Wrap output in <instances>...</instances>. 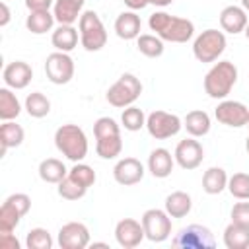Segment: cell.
Masks as SVG:
<instances>
[{"label":"cell","mask_w":249,"mask_h":249,"mask_svg":"<svg viewBox=\"0 0 249 249\" xmlns=\"http://www.w3.org/2000/svg\"><path fill=\"white\" fill-rule=\"evenodd\" d=\"M148 25L160 39L169 43H187L195 35V23L191 19L171 16L167 12H154L148 19Z\"/></svg>","instance_id":"obj_1"},{"label":"cell","mask_w":249,"mask_h":249,"mask_svg":"<svg viewBox=\"0 0 249 249\" xmlns=\"http://www.w3.org/2000/svg\"><path fill=\"white\" fill-rule=\"evenodd\" d=\"M54 146L64 158H68L74 163L82 161L88 156V136H86L84 128H80L78 124H72V123L56 128Z\"/></svg>","instance_id":"obj_2"},{"label":"cell","mask_w":249,"mask_h":249,"mask_svg":"<svg viewBox=\"0 0 249 249\" xmlns=\"http://www.w3.org/2000/svg\"><path fill=\"white\" fill-rule=\"evenodd\" d=\"M237 82V68L230 60L216 62L204 76V91L212 99H226Z\"/></svg>","instance_id":"obj_3"},{"label":"cell","mask_w":249,"mask_h":249,"mask_svg":"<svg viewBox=\"0 0 249 249\" xmlns=\"http://www.w3.org/2000/svg\"><path fill=\"white\" fill-rule=\"evenodd\" d=\"M78 29H80V43L88 53H97L107 45L105 25L93 10L82 12L78 19Z\"/></svg>","instance_id":"obj_4"},{"label":"cell","mask_w":249,"mask_h":249,"mask_svg":"<svg viewBox=\"0 0 249 249\" xmlns=\"http://www.w3.org/2000/svg\"><path fill=\"white\" fill-rule=\"evenodd\" d=\"M142 93V84L140 80L130 74V72H124L105 93L109 105L117 107V109H124V107H130Z\"/></svg>","instance_id":"obj_5"},{"label":"cell","mask_w":249,"mask_h":249,"mask_svg":"<svg viewBox=\"0 0 249 249\" xmlns=\"http://www.w3.org/2000/svg\"><path fill=\"white\" fill-rule=\"evenodd\" d=\"M226 35L218 29H204L193 43V54L198 62H216L226 51Z\"/></svg>","instance_id":"obj_6"},{"label":"cell","mask_w":249,"mask_h":249,"mask_svg":"<svg viewBox=\"0 0 249 249\" xmlns=\"http://www.w3.org/2000/svg\"><path fill=\"white\" fill-rule=\"evenodd\" d=\"M31 198L25 193L10 195L0 206V231H14L21 218L29 212Z\"/></svg>","instance_id":"obj_7"},{"label":"cell","mask_w":249,"mask_h":249,"mask_svg":"<svg viewBox=\"0 0 249 249\" xmlns=\"http://www.w3.org/2000/svg\"><path fill=\"white\" fill-rule=\"evenodd\" d=\"M171 245L177 249H214L216 239L206 226L191 224L173 237Z\"/></svg>","instance_id":"obj_8"},{"label":"cell","mask_w":249,"mask_h":249,"mask_svg":"<svg viewBox=\"0 0 249 249\" xmlns=\"http://www.w3.org/2000/svg\"><path fill=\"white\" fill-rule=\"evenodd\" d=\"M146 128L150 132L152 138L156 140H167L175 134H179V130L183 128V121L167 111L156 109L146 117Z\"/></svg>","instance_id":"obj_9"},{"label":"cell","mask_w":249,"mask_h":249,"mask_svg":"<svg viewBox=\"0 0 249 249\" xmlns=\"http://www.w3.org/2000/svg\"><path fill=\"white\" fill-rule=\"evenodd\" d=\"M140 222H142L146 239H150L154 243H161L171 235V216L165 210L148 208L142 214Z\"/></svg>","instance_id":"obj_10"},{"label":"cell","mask_w":249,"mask_h":249,"mask_svg":"<svg viewBox=\"0 0 249 249\" xmlns=\"http://www.w3.org/2000/svg\"><path fill=\"white\" fill-rule=\"evenodd\" d=\"M74 60L68 53L54 51L47 56L45 60V74L51 84L54 86H64L74 78Z\"/></svg>","instance_id":"obj_11"},{"label":"cell","mask_w":249,"mask_h":249,"mask_svg":"<svg viewBox=\"0 0 249 249\" xmlns=\"http://www.w3.org/2000/svg\"><path fill=\"white\" fill-rule=\"evenodd\" d=\"M214 117L218 123H222L226 126L239 128V126H245L249 123V107L243 105L241 101L222 99L218 103V107L214 109Z\"/></svg>","instance_id":"obj_12"},{"label":"cell","mask_w":249,"mask_h":249,"mask_svg":"<svg viewBox=\"0 0 249 249\" xmlns=\"http://www.w3.org/2000/svg\"><path fill=\"white\" fill-rule=\"evenodd\" d=\"M175 161L179 163V167L191 171V169H196L200 163H202V158H204V150H202V144L198 140H195V136L191 138H185L181 140L177 146H175V154H173Z\"/></svg>","instance_id":"obj_13"},{"label":"cell","mask_w":249,"mask_h":249,"mask_svg":"<svg viewBox=\"0 0 249 249\" xmlns=\"http://www.w3.org/2000/svg\"><path fill=\"white\" fill-rule=\"evenodd\" d=\"M56 241L62 249H84L89 245V230L82 222H68L58 230Z\"/></svg>","instance_id":"obj_14"},{"label":"cell","mask_w":249,"mask_h":249,"mask_svg":"<svg viewBox=\"0 0 249 249\" xmlns=\"http://www.w3.org/2000/svg\"><path fill=\"white\" fill-rule=\"evenodd\" d=\"M146 235H144L142 222H136L134 218H123L115 226V239L124 249H132V247L140 245V241Z\"/></svg>","instance_id":"obj_15"},{"label":"cell","mask_w":249,"mask_h":249,"mask_svg":"<svg viewBox=\"0 0 249 249\" xmlns=\"http://www.w3.org/2000/svg\"><path fill=\"white\" fill-rule=\"evenodd\" d=\"M113 177L119 185L130 187L144 179V165L136 158H123L113 167Z\"/></svg>","instance_id":"obj_16"},{"label":"cell","mask_w":249,"mask_h":249,"mask_svg":"<svg viewBox=\"0 0 249 249\" xmlns=\"http://www.w3.org/2000/svg\"><path fill=\"white\" fill-rule=\"evenodd\" d=\"M31 78H33V68L23 60H14V62L6 64L4 70H2V80L12 89L27 88Z\"/></svg>","instance_id":"obj_17"},{"label":"cell","mask_w":249,"mask_h":249,"mask_svg":"<svg viewBox=\"0 0 249 249\" xmlns=\"http://www.w3.org/2000/svg\"><path fill=\"white\" fill-rule=\"evenodd\" d=\"M247 12L243 10V6H226L222 12H220V25L226 33H231V35H237V33H243L245 27H247Z\"/></svg>","instance_id":"obj_18"},{"label":"cell","mask_w":249,"mask_h":249,"mask_svg":"<svg viewBox=\"0 0 249 249\" xmlns=\"http://www.w3.org/2000/svg\"><path fill=\"white\" fill-rule=\"evenodd\" d=\"M173 163H175V158L171 156L169 150L165 148H156L150 152L148 156V171L156 177V179H165L171 175L173 171Z\"/></svg>","instance_id":"obj_19"},{"label":"cell","mask_w":249,"mask_h":249,"mask_svg":"<svg viewBox=\"0 0 249 249\" xmlns=\"http://www.w3.org/2000/svg\"><path fill=\"white\" fill-rule=\"evenodd\" d=\"M140 27H142L140 16L134 10L121 12L117 16V19H115V33H117V37H121L124 41L136 39L140 35Z\"/></svg>","instance_id":"obj_20"},{"label":"cell","mask_w":249,"mask_h":249,"mask_svg":"<svg viewBox=\"0 0 249 249\" xmlns=\"http://www.w3.org/2000/svg\"><path fill=\"white\" fill-rule=\"evenodd\" d=\"M84 2L86 0H54V6H53L54 19L62 25H72L74 21L80 19Z\"/></svg>","instance_id":"obj_21"},{"label":"cell","mask_w":249,"mask_h":249,"mask_svg":"<svg viewBox=\"0 0 249 249\" xmlns=\"http://www.w3.org/2000/svg\"><path fill=\"white\" fill-rule=\"evenodd\" d=\"M25 138V132L21 128V124L14 123V121H4L0 124V144H2V150H0V156H6V152L10 148H18Z\"/></svg>","instance_id":"obj_22"},{"label":"cell","mask_w":249,"mask_h":249,"mask_svg":"<svg viewBox=\"0 0 249 249\" xmlns=\"http://www.w3.org/2000/svg\"><path fill=\"white\" fill-rule=\"evenodd\" d=\"M51 43L56 51L60 53H70L78 47V29H74V25H58L53 35H51Z\"/></svg>","instance_id":"obj_23"},{"label":"cell","mask_w":249,"mask_h":249,"mask_svg":"<svg viewBox=\"0 0 249 249\" xmlns=\"http://www.w3.org/2000/svg\"><path fill=\"white\" fill-rule=\"evenodd\" d=\"M183 126L187 128V132L195 138H200V136H206L210 132V117L206 111H200V109H195V111H189L185 121H183Z\"/></svg>","instance_id":"obj_24"},{"label":"cell","mask_w":249,"mask_h":249,"mask_svg":"<svg viewBox=\"0 0 249 249\" xmlns=\"http://www.w3.org/2000/svg\"><path fill=\"white\" fill-rule=\"evenodd\" d=\"M228 173L222 167H208L202 175V191L206 195H220L228 189Z\"/></svg>","instance_id":"obj_25"},{"label":"cell","mask_w":249,"mask_h":249,"mask_svg":"<svg viewBox=\"0 0 249 249\" xmlns=\"http://www.w3.org/2000/svg\"><path fill=\"white\" fill-rule=\"evenodd\" d=\"M191 208H193L191 195H187L183 191H175L165 196V212L171 218H185L191 212Z\"/></svg>","instance_id":"obj_26"},{"label":"cell","mask_w":249,"mask_h":249,"mask_svg":"<svg viewBox=\"0 0 249 249\" xmlns=\"http://www.w3.org/2000/svg\"><path fill=\"white\" fill-rule=\"evenodd\" d=\"M66 175H68L66 165L56 158H47L39 163V177L45 183H56L58 185Z\"/></svg>","instance_id":"obj_27"},{"label":"cell","mask_w":249,"mask_h":249,"mask_svg":"<svg viewBox=\"0 0 249 249\" xmlns=\"http://www.w3.org/2000/svg\"><path fill=\"white\" fill-rule=\"evenodd\" d=\"M54 14H51L49 10H43V12H29L27 19H25V27L27 31H31L33 35H43L47 31L53 29L54 25Z\"/></svg>","instance_id":"obj_28"},{"label":"cell","mask_w":249,"mask_h":249,"mask_svg":"<svg viewBox=\"0 0 249 249\" xmlns=\"http://www.w3.org/2000/svg\"><path fill=\"white\" fill-rule=\"evenodd\" d=\"M224 245L228 249H247L249 247V228L231 222L224 230Z\"/></svg>","instance_id":"obj_29"},{"label":"cell","mask_w":249,"mask_h":249,"mask_svg":"<svg viewBox=\"0 0 249 249\" xmlns=\"http://www.w3.org/2000/svg\"><path fill=\"white\" fill-rule=\"evenodd\" d=\"M21 113L19 99L12 91V88H0V119L2 121H14Z\"/></svg>","instance_id":"obj_30"},{"label":"cell","mask_w":249,"mask_h":249,"mask_svg":"<svg viewBox=\"0 0 249 249\" xmlns=\"http://www.w3.org/2000/svg\"><path fill=\"white\" fill-rule=\"evenodd\" d=\"M95 152L103 160H115L117 156H121V152H123V138H121V134L95 138Z\"/></svg>","instance_id":"obj_31"},{"label":"cell","mask_w":249,"mask_h":249,"mask_svg":"<svg viewBox=\"0 0 249 249\" xmlns=\"http://www.w3.org/2000/svg\"><path fill=\"white\" fill-rule=\"evenodd\" d=\"M25 111L29 117L33 119H43L51 113V101L45 93L41 91H33L25 97Z\"/></svg>","instance_id":"obj_32"},{"label":"cell","mask_w":249,"mask_h":249,"mask_svg":"<svg viewBox=\"0 0 249 249\" xmlns=\"http://www.w3.org/2000/svg\"><path fill=\"white\" fill-rule=\"evenodd\" d=\"M136 49H138V53H142L148 58H158L163 54L165 47H163V39H160L158 35L144 33V35L136 37Z\"/></svg>","instance_id":"obj_33"},{"label":"cell","mask_w":249,"mask_h":249,"mask_svg":"<svg viewBox=\"0 0 249 249\" xmlns=\"http://www.w3.org/2000/svg\"><path fill=\"white\" fill-rule=\"evenodd\" d=\"M121 124H123L126 130L136 132V130H140L142 126H146V115H144V111H142L140 107H134V105L124 107V111L121 113Z\"/></svg>","instance_id":"obj_34"},{"label":"cell","mask_w":249,"mask_h":249,"mask_svg":"<svg viewBox=\"0 0 249 249\" xmlns=\"http://www.w3.org/2000/svg\"><path fill=\"white\" fill-rule=\"evenodd\" d=\"M228 191L237 200H249V173H233L228 179Z\"/></svg>","instance_id":"obj_35"},{"label":"cell","mask_w":249,"mask_h":249,"mask_svg":"<svg viewBox=\"0 0 249 249\" xmlns=\"http://www.w3.org/2000/svg\"><path fill=\"white\" fill-rule=\"evenodd\" d=\"M68 177L74 179L78 185H82V187H86V189H89V187L95 183V179H97L93 167H89L88 163H82V161L74 163V167L68 169Z\"/></svg>","instance_id":"obj_36"},{"label":"cell","mask_w":249,"mask_h":249,"mask_svg":"<svg viewBox=\"0 0 249 249\" xmlns=\"http://www.w3.org/2000/svg\"><path fill=\"white\" fill-rule=\"evenodd\" d=\"M25 245H27V249H51L53 237L45 228H33L27 231Z\"/></svg>","instance_id":"obj_37"},{"label":"cell","mask_w":249,"mask_h":249,"mask_svg":"<svg viewBox=\"0 0 249 249\" xmlns=\"http://www.w3.org/2000/svg\"><path fill=\"white\" fill-rule=\"evenodd\" d=\"M58 195L64 198V200H80V198H84V195L88 193V189L86 187H82V185H78L74 179H70L68 175L58 183Z\"/></svg>","instance_id":"obj_38"},{"label":"cell","mask_w":249,"mask_h":249,"mask_svg":"<svg viewBox=\"0 0 249 249\" xmlns=\"http://www.w3.org/2000/svg\"><path fill=\"white\" fill-rule=\"evenodd\" d=\"M93 134H95V138L121 134V126H119L117 121L111 119V117H99V119L93 123Z\"/></svg>","instance_id":"obj_39"},{"label":"cell","mask_w":249,"mask_h":249,"mask_svg":"<svg viewBox=\"0 0 249 249\" xmlns=\"http://www.w3.org/2000/svg\"><path fill=\"white\" fill-rule=\"evenodd\" d=\"M230 216H231L233 224L249 228V202H235L231 212H230Z\"/></svg>","instance_id":"obj_40"},{"label":"cell","mask_w":249,"mask_h":249,"mask_svg":"<svg viewBox=\"0 0 249 249\" xmlns=\"http://www.w3.org/2000/svg\"><path fill=\"white\" fill-rule=\"evenodd\" d=\"M124 2V6H128V10H142V8H146L148 4H154V6H158V8H165V6H169L173 0H123Z\"/></svg>","instance_id":"obj_41"},{"label":"cell","mask_w":249,"mask_h":249,"mask_svg":"<svg viewBox=\"0 0 249 249\" xmlns=\"http://www.w3.org/2000/svg\"><path fill=\"white\" fill-rule=\"evenodd\" d=\"M51 6H54V0H25V8H27L29 12L51 10Z\"/></svg>","instance_id":"obj_42"},{"label":"cell","mask_w":249,"mask_h":249,"mask_svg":"<svg viewBox=\"0 0 249 249\" xmlns=\"http://www.w3.org/2000/svg\"><path fill=\"white\" fill-rule=\"evenodd\" d=\"M0 247L2 249H19V241L12 231H0Z\"/></svg>","instance_id":"obj_43"},{"label":"cell","mask_w":249,"mask_h":249,"mask_svg":"<svg viewBox=\"0 0 249 249\" xmlns=\"http://www.w3.org/2000/svg\"><path fill=\"white\" fill-rule=\"evenodd\" d=\"M0 12H2V18H0V27H6L10 23V8L6 2H0Z\"/></svg>","instance_id":"obj_44"},{"label":"cell","mask_w":249,"mask_h":249,"mask_svg":"<svg viewBox=\"0 0 249 249\" xmlns=\"http://www.w3.org/2000/svg\"><path fill=\"white\" fill-rule=\"evenodd\" d=\"M241 6H243L245 12H249V0H241Z\"/></svg>","instance_id":"obj_45"},{"label":"cell","mask_w":249,"mask_h":249,"mask_svg":"<svg viewBox=\"0 0 249 249\" xmlns=\"http://www.w3.org/2000/svg\"><path fill=\"white\" fill-rule=\"evenodd\" d=\"M243 33H245V37H247V41H249V21H247V27H245V31H243Z\"/></svg>","instance_id":"obj_46"},{"label":"cell","mask_w":249,"mask_h":249,"mask_svg":"<svg viewBox=\"0 0 249 249\" xmlns=\"http://www.w3.org/2000/svg\"><path fill=\"white\" fill-rule=\"evenodd\" d=\"M245 150H247V154H249V136H247V140H245Z\"/></svg>","instance_id":"obj_47"},{"label":"cell","mask_w":249,"mask_h":249,"mask_svg":"<svg viewBox=\"0 0 249 249\" xmlns=\"http://www.w3.org/2000/svg\"><path fill=\"white\" fill-rule=\"evenodd\" d=\"M247 126H249V123H247Z\"/></svg>","instance_id":"obj_48"}]
</instances>
